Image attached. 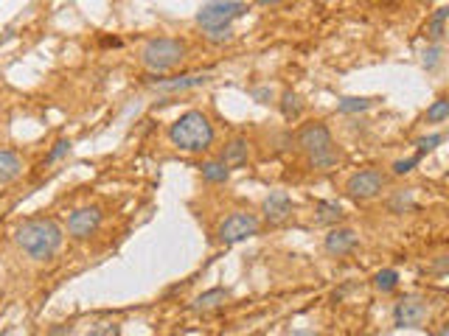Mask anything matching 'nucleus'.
<instances>
[{"label": "nucleus", "instance_id": "obj_14", "mask_svg": "<svg viewBox=\"0 0 449 336\" xmlns=\"http://www.w3.org/2000/svg\"><path fill=\"white\" fill-rule=\"evenodd\" d=\"M20 174H22V160H20V154L11 151V148H0V185L14 182Z\"/></svg>", "mask_w": 449, "mask_h": 336}, {"label": "nucleus", "instance_id": "obj_11", "mask_svg": "<svg viewBox=\"0 0 449 336\" xmlns=\"http://www.w3.org/2000/svg\"><path fill=\"white\" fill-rule=\"evenodd\" d=\"M292 213V199L286 196V190H272L264 199V218L267 224H283Z\"/></svg>", "mask_w": 449, "mask_h": 336}, {"label": "nucleus", "instance_id": "obj_18", "mask_svg": "<svg viewBox=\"0 0 449 336\" xmlns=\"http://www.w3.org/2000/svg\"><path fill=\"white\" fill-rule=\"evenodd\" d=\"M340 218H342L340 202H317V221L320 224H334Z\"/></svg>", "mask_w": 449, "mask_h": 336}, {"label": "nucleus", "instance_id": "obj_20", "mask_svg": "<svg viewBox=\"0 0 449 336\" xmlns=\"http://www.w3.org/2000/svg\"><path fill=\"white\" fill-rule=\"evenodd\" d=\"M370 104H373L370 98H356V95H345V98H340V104H337V112H342V115H351V112H365V109H368Z\"/></svg>", "mask_w": 449, "mask_h": 336}, {"label": "nucleus", "instance_id": "obj_23", "mask_svg": "<svg viewBox=\"0 0 449 336\" xmlns=\"http://www.w3.org/2000/svg\"><path fill=\"white\" fill-rule=\"evenodd\" d=\"M387 207H390L393 213H404V210L415 207V202H413V190H396V193H393V199L387 202Z\"/></svg>", "mask_w": 449, "mask_h": 336}, {"label": "nucleus", "instance_id": "obj_5", "mask_svg": "<svg viewBox=\"0 0 449 336\" xmlns=\"http://www.w3.org/2000/svg\"><path fill=\"white\" fill-rule=\"evenodd\" d=\"M247 3H236V0H216V3H205L196 11V22L208 31V28H230V22L241 14H247Z\"/></svg>", "mask_w": 449, "mask_h": 336}, {"label": "nucleus", "instance_id": "obj_27", "mask_svg": "<svg viewBox=\"0 0 449 336\" xmlns=\"http://www.w3.org/2000/svg\"><path fill=\"white\" fill-rule=\"evenodd\" d=\"M205 39L208 42H230L233 39V28H208Z\"/></svg>", "mask_w": 449, "mask_h": 336}, {"label": "nucleus", "instance_id": "obj_12", "mask_svg": "<svg viewBox=\"0 0 449 336\" xmlns=\"http://www.w3.org/2000/svg\"><path fill=\"white\" fill-rule=\"evenodd\" d=\"M210 76L208 73H188V76H174V78H163L154 84V90L160 92H182V90H191V87H199V84H208Z\"/></svg>", "mask_w": 449, "mask_h": 336}, {"label": "nucleus", "instance_id": "obj_13", "mask_svg": "<svg viewBox=\"0 0 449 336\" xmlns=\"http://www.w3.org/2000/svg\"><path fill=\"white\" fill-rule=\"evenodd\" d=\"M247 157H250V143H247L244 137H233V140L224 146V151H222V165L230 171V168L244 165Z\"/></svg>", "mask_w": 449, "mask_h": 336}, {"label": "nucleus", "instance_id": "obj_3", "mask_svg": "<svg viewBox=\"0 0 449 336\" xmlns=\"http://www.w3.org/2000/svg\"><path fill=\"white\" fill-rule=\"evenodd\" d=\"M297 146L309 157V165L317 171L334 168L340 160V151L334 148V140H331V132L326 123H306L297 132Z\"/></svg>", "mask_w": 449, "mask_h": 336}, {"label": "nucleus", "instance_id": "obj_28", "mask_svg": "<svg viewBox=\"0 0 449 336\" xmlns=\"http://www.w3.org/2000/svg\"><path fill=\"white\" fill-rule=\"evenodd\" d=\"M418 160H421L418 154H413V157H407V160H396V162H393V174H398V176H401V174H410V171L418 165Z\"/></svg>", "mask_w": 449, "mask_h": 336}, {"label": "nucleus", "instance_id": "obj_22", "mask_svg": "<svg viewBox=\"0 0 449 336\" xmlns=\"http://www.w3.org/2000/svg\"><path fill=\"white\" fill-rule=\"evenodd\" d=\"M373 286H376L379 291H393V288L398 286V272H396V269H382V272H376Z\"/></svg>", "mask_w": 449, "mask_h": 336}, {"label": "nucleus", "instance_id": "obj_25", "mask_svg": "<svg viewBox=\"0 0 449 336\" xmlns=\"http://www.w3.org/2000/svg\"><path fill=\"white\" fill-rule=\"evenodd\" d=\"M443 143V134H424V137H418L415 140V148H418V157L421 154H427V151H432L435 146H441Z\"/></svg>", "mask_w": 449, "mask_h": 336}, {"label": "nucleus", "instance_id": "obj_29", "mask_svg": "<svg viewBox=\"0 0 449 336\" xmlns=\"http://www.w3.org/2000/svg\"><path fill=\"white\" fill-rule=\"evenodd\" d=\"M438 59H441V45H432L429 50H424V67L427 70H432L438 64Z\"/></svg>", "mask_w": 449, "mask_h": 336}, {"label": "nucleus", "instance_id": "obj_9", "mask_svg": "<svg viewBox=\"0 0 449 336\" xmlns=\"http://www.w3.org/2000/svg\"><path fill=\"white\" fill-rule=\"evenodd\" d=\"M429 314V302L418 294H404L396 305H393V319L398 328H418Z\"/></svg>", "mask_w": 449, "mask_h": 336}, {"label": "nucleus", "instance_id": "obj_24", "mask_svg": "<svg viewBox=\"0 0 449 336\" xmlns=\"http://www.w3.org/2000/svg\"><path fill=\"white\" fill-rule=\"evenodd\" d=\"M87 336H121V325L118 322H98L87 330Z\"/></svg>", "mask_w": 449, "mask_h": 336}, {"label": "nucleus", "instance_id": "obj_31", "mask_svg": "<svg viewBox=\"0 0 449 336\" xmlns=\"http://www.w3.org/2000/svg\"><path fill=\"white\" fill-rule=\"evenodd\" d=\"M435 336H449V325H441V328H438V333H435Z\"/></svg>", "mask_w": 449, "mask_h": 336}, {"label": "nucleus", "instance_id": "obj_1", "mask_svg": "<svg viewBox=\"0 0 449 336\" xmlns=\"http://www.w3.org/2000/svg\"><path fill=\"white\" fill-rule=\"evenodd\" d=\"M62 227L51 216H31L17 224L14 241L31 260H48L62 246Z\"/></svg>", "mask_w": 449, "mask_h": 336}, {"label": "nucleus", "instance_id": "obj_17", "mask_svg": "<svg viewBox=\"0 0 449 336\" xmlns=\"http://www.w3.org/2000/svg\"><path fill=\"white\" fill-rule=\"evenodd\" d=\"M199 168H202V179H205V182H216V185H219V182H227V176H230V171H227L219 160H208V162H202Z\"/></svg>", "mask_w": 449, "mask_h": 336}, {"label": "nucleus", "instance_id": "obj_19", "mask_svg": "<svg viewBox=\"0 0 449 336\" xmlns=\"http://www.w3.org/2000/svg\"><path fill=\"white\" fill-rule=\"evenodd\" d=\"M281 112H283L286 120H292V118H297V115L303 112V104H300V98H297L292 90H286V92L281 95Z\"/></svg>", "mask_w": 449, "mask_h": 336}, {"label": "nucleus", "instance_id": "obj_16", "mask_svg": "<svg viewBox=\"0 0 449 336\" xmlns=\"http://www.w3.org/2000/svg\"><path fill=\"white\" fill-rule=\"evenodd\" d=\"M446 14H449V8H446V6H438L435 14H432L429 22H427V39H432V45H438V42L443 39V20H446Z\"/></svg>", "mask_w": 449, "mask_h": 336}, {"label": "nucleus", "instance_id": "obj_21", "mask_svg": "<svg viewBox=\"0 0 449 336\" xmlns=\"http://www.w3.org/2000/svg\"><path fill=\"white\" fill-rule=\"evenodd\" d=\"M449 118V101L441 95V98H435L429 106H427V120L429 123H441V120H446Z\"/></svg>", "mask_w": 449, "mask_h": 336}, {"label": "nucleus", "instance_id": "obj_15", "mask_svg": "<svg viewBox=\"0 0 449 336\" xmlns=\"http://www.w3.org/2000/svg\"><path fill=\"white\" fill-rule=\"evenodd\" d=\"M227 297H230V291H227V288H222V286H216V288H210V291L199 294V297L194 300V308H196V311H210V308H219Z\"/></svg>", "mask_w": 449, "mask_h": 336}, {"label": "nucleus", "instance_id": "obj_10", "mask_svg": "<svg viewBox=\"0 0 449 336\" xmlns=\"http://www.w3.org/2000/svg\"><path fill=\"white\" fill-rule=\"evenodd\" d=\"M356 241H359V238H356V232H354L351 227H334V230H328L323 246H326L328 255L340 258V255L354 252V249H356Z\"/></svg>", "mask_w": 449, "mask_h": 336}, {"label": "nucleus", "instance_id": "obj_2", "mask_svg": "<svg viewBox=\"0 0 449 336\" xmlns=\"http://www.w3.org/2000/svg\"><path fill=\"white\" fill-rule=\"evenodd\" d=\"M168 140H171V146H177L180 151H188V154L208 151L213 146V123L205 112L188 109L168 126Z\"/></svg>", "mask_w": 449, "mask_h": 336}, {"label": "nucleus", "instance_id": "obj_8", "mask_svg": "<svg viewBox=\"0 0 449 336\" xmlns=\"http://www.w3.org/2000/svg\"><path fill=\"white\" fill-rule=\"evenodd\" d=\"M101 218H104V213H101V207H95V204L76 207V210L67 216V235L76 238V241H84V238H90V235L98 232Z\"/></svg>", "mask_w": 449, "mask_h": 336}, {"label": "nucleus", "instance_id": "obj_26", "mask_svg": "<svg viewBox=\"0 0 449 336\" xmlns=\"http://www.w3.org/2000/svg\"><path fill=\"white\" fill-rule=\"evenodd\" d=\"M67 151H70V140H65V137H62V140H56V143H53V148H51V151H48V157H45V165H51V162L62 160Z\"/></svg>", "mask_w": 449, "mask_h": 336}, {"label": "nucleus", "instance_id": "obj_4", "mask_svg": "<svg viewBox=\"0 0 449 336\" xmlns=\"http://www.w3.org/2000/svg\"><path fill=\"white\" fill-rule=\"evenodd\" d=\"M185 59V42L174 36H154L140 48V62L152 73H166Z\"/></svg>", "mask_w": 449, "mask_h": 336}, {"label": "nucleus", "instance_id": "obj_7", "mask_svg": "<svg viewBox=\"0 0 449 336\" xmlns=\"http://www.w3.org/2000/svg\"><path fill=\"white\" fill-rule=\"evenodd\" d=\"M345 190L351 199L356 202H368V199H376L382 190H384V174L376 171V168H365V171H356L348 176L345 182Z\"/></svg>", "mask_w": 449, "mask_h": 336}, {"label": "nucleus", "instance_id": "obj_30", "mask_svg": "<svg viewBox=\"0 0 449 336\" xmlns=\"http://www.w3.org/2000/svg\"><path fill=\"white\" fill-rule=\"evenodd\" d=\"M286 336H317L314 330H289Z\"/></svg>", "mask_w": 449, "mask_h": 336}, {"label": "nucleus", "instance_id": "obj_6", "mask_svg": "<svg viewBox=\"0 0 449 336\" xmlns=\"http://www.w3.org/2000/svg\"><path fill=\"white\" fill-rule=\"evenodd\" d=\"M258 230H261L258 216H255V213H244V210H239V213H230V216L219 224L216 235H219V241H222V244H236V241H244V238L258 235Z\"/></svg>", "mask_w": 449, "mask_h": 336}]
</instances>
